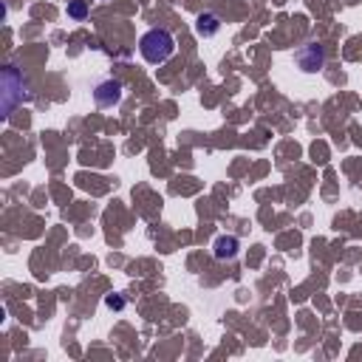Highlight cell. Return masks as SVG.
Here are the masks:
<instances>
[{"instance_id": "1", "label": "cell", "mask_w": 362, "mask_h": 362, "mask_svg": "<svg viewBox=\"0 0 362 362\" xmlns=\"http://www.w3.org/2000/svg\"><path fill=\"white\" fill-rule=\"evenodd\" d=\"M139 51H141V57H144L150 65H161V62H167V59L173 57L175 40H173V34H170L167 28H150V31L141 34Z\"/></svg>"}, {"instance_id": "2", "label": "cell", "mask_w": 362, "mask_h": 362, "mask_svg": "<svg viewBox=\"0 0 362 362\" xmlns=\"http://www.w3.org/2000/svg\"><path fill=\"white\" fill-rule=\"evenodd\" d=\"M28 96L31 93H28V85H25V76L14 65H6L3 68V93H0V99H3V116H11L14 105L17 102H25Z\"/></svg>"}, {"instance_id": "3", "label": "cell", "mask_w": 362, "mask_h": 362, "mask_svg": "<svg viewBox=\"0 0 362 362\" xmlns=\"http://www.w3.org/2000/svg\"><path fill=\"white\" fill-rule=\"evenodd\" d=\"M294 59H297V65H300L305 74H317V71H322V65H325V48H322L320 42H305V45L297 48Z\"/></svg>"}, {"instance_id": "4", "label": "cell", "mask_w": 362, "mask_h": 362, "mask_svg": "<svg viewBox=\"0 0 362 362\" xmlns=\"http://www.w3.org/2000/svg\"><path fill=\"white\" fill-rule=\"evenodd\" d=\"M93 99H96L99 107H113V105H119V99H122V82H119V79H102V82H96Z\"/></svg>"}, {"instance_id": "5", "label": "cell", "mask_w": 362, "mask_h": 362, "mask_svg": "<svg viewBox=\"0 0 362 362\" xmlns=\"http://www.w3.org/2000/svg\"><path fill=\"white\" fill-rule=\"evenodd\" d=\"M218 28H221V20H218L212 11H204V14L198 17V23H195V31H198L201 37H212V34H218Z\"/></svg>"}, {"instance_id": "6", "label": "cell", "mask_w": 362, "mask_h": 362, "mask_svg": "<svg viewBox=\"0 0 362 362\" xmlns=\"http://www.w3.org/2000/svg\"><path fill=\"white\" fill-rule=\"evenodd\" d=\"M238 255V238H232V235H221L218 240H215V257H235Z\"/></svg>"}, {"instance_id": "7", "label": "cell", "mask_w": 362, "mask_h": 362, "mask_svg": "<svg viewBox=\"0 0 362 362\" xmlns=\"http://www.w3.org/2000/svg\"><path fill=\"white\" fill-rule=\"evenodd\" d=\"M85 11H88V8H85V3H68V14H71L74 20H82V17H85Z\"/></svg>"}, {"instance_id": "8", "label": "cell", "mask_w": 362, "mask_h": 362, "mask_svg": "<svg viewBox=\"0 0 362 362\" xmlns=\"http://www.w3.org/2000/svg\"><path fill=\"white\" fill-rule=\"evenodd\" d=\"M107 305H110V308H122V305H124V300H122V297H113V294H110V297H107Z\"/></svg>"}]
</instances>
